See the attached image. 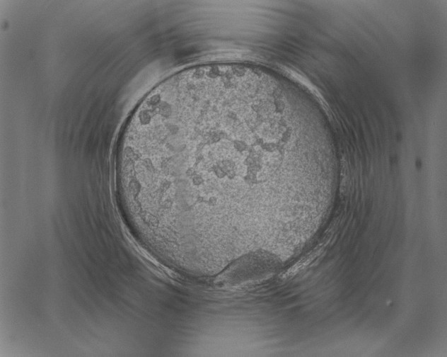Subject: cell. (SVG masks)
<instances>
[{
  "mask_svg": "<svg viewBox=\"0 0 447 357\" xmlns=\"http://www.w3.org/2000/svg\"><path fill=\"white\" fill-rule=\"evenodd\" d=\"M289 136L281 113L249 94L210 89L178 96L125 128L118 195L159 231L243 233L267 190L289 184Z\"/></svg>",
  "mask_w": 447,
  "mask_h": 357,
  "instance_id": "6da1fadb",
  "label": "cell"
}]
</instances>
